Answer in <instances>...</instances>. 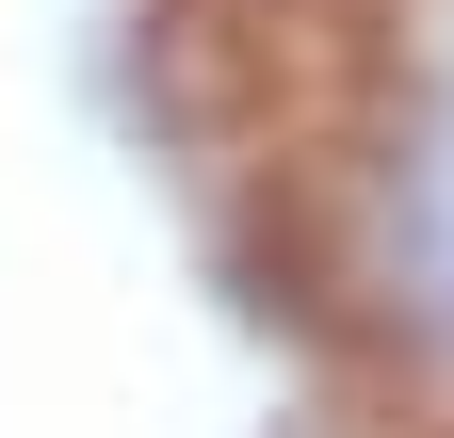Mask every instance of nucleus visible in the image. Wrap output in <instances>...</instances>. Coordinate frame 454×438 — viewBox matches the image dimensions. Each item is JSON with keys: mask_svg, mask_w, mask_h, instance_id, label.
<instances>
[{"mask_svg": "<svg viewBox=\"0 0 454 438\" xmlns=\"http://www.w3.org/2000/svg\"><path fill=\"white\" fill-rule=\"evenodd\" d=\"M276 293L357 390L454 438V0H244Z\"/></svg>", "mask_w": 454, "mask_h": 438, "instance_id": "nucleus-1", "label": "nucleus"}]
</instances>
